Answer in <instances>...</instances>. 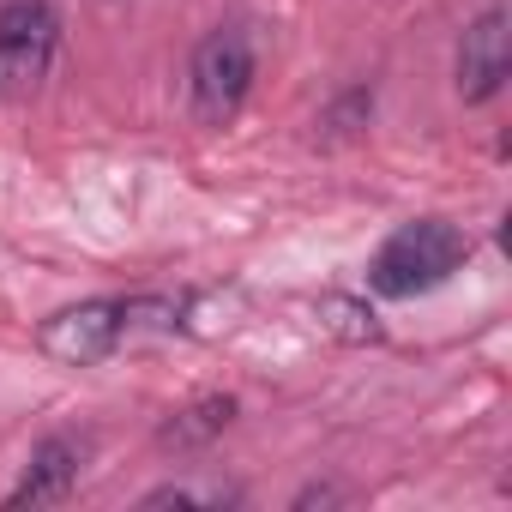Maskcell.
I'll return each instance as SVG.
<instances>
[{
  "instance_id": "6da1fadb",
  "label": "cell",
  "mask_w": 512,
  "mask_h": 512,
  "mask_svg": "<svg viewBox=\"0 0 512 512\" xmlns=\"http://www.w3.org/2000/svg\"><path fill=\"white\" fill-rule=\"evenodd\" d=\"M470 260V235L446 217H416L404 223L398 235H386V247L374 253V266H368V290L374 296H422L434 284H446L458 266Z\"/></svg>"
},
{
  "instance_id": "7a4b0ae2",
  "label": "cell",
  "mask_w": 512,
  "mask_h": 512,
  "mask_svg": "<svg viewBox=\"0 0 512 512\" xmlns=\"http://www.w3.org/2000/svg\"><path fill=\"white\" fill-rule=\"evenodd\" d=\"M37 344L61 368H97L121 344H133V296H97V302L61 308L55 320H43Z\"/></svg>"
},
{
  "instance_id": "3957f363",
  "label": "cell",
  "mask_w": 512,
  "mask_h": 512,
  "mask_svg": "<svg viewBox=\"0 0 512 512\" xmlns=\"http://www.w3.org/2000/svg\"><path fill=\"white\" fill-rule=\"evenodd\" d=\"M193 115L205 127H223L235 121V109L247 103V85H253V43L241 25H217L199 49H193Z\"/></svg>"
},
{
  "instance_id": "277c9868",
  "label": "cell",
  "mask_w": 512,
  "mask_h": 512,
  "mask_svg": "<svg viewBox=\"0 0 512 512\" xmlns=\"http://www.w3.org/2000/svg\"><path fill=\"white\" fill-rule=\"evenodd\" d=\"M61 19L49 0H7L0 7V97H31L55 61Z\"/></svg>"
},
{
  "instance_id": "5b68a950",
  "label": "cell",
  "mask_w": 512,
  "mask_h": 512,
  "mask_svg": "<svg viewBox=\"0 0 512 512\" xmlns=\"http://www.w3.org/2000/svg\"><path fill=\"white\" fill-rule=\"evenodd\" d=\"M506 73H512L506 13L488 7V13L464 31V43H458V97H464V103H488V97L506 85Z\"/></svg>"
},
{
  "instance_id": "8992f818",
  "label": "cell",
  "mask_w": 512,
  "mask_h": 512,
  "mask_svg": "<svg viewBox=\"0 0 512 512\" xmlns=\"http://www.w3.org/2000/svg\"><path fill=\"white\" fill-rule=\"evenodd\" d=\"M79 464H85V440H73V434H49V440L31 452V464H25V482L7 494V512H19V506H49V500H67V488L79 482Z\"/></svg>"
},
{
  "instance_id": "52a82bcc",
  "label": "cell",
  "mask_w": 512,
  "mask_h": 512,
  "mask_svg": "<svg viewBox=\"0 0 512 512\" xmlns=\"http://www.w3.org/2000/svg\"><path fill=\"white\" fill-rule=\"evenodd\" d=\"M229 422H235V398H199V404L175 410V416L157 428V440H163V446H175V452H193V446L217 440Z\"/></svg>"
},
{
  "instance_id": "ba28073f",
  "label": "cell",
  "mask_w": 512,
  "mask_h": 512,
  "mask_svg": "<svg viewBox=\"0 0 512 512\" xmlns=\"http://www.w3.org/2000/svg\"><path fill=\"white\" fill-rule=\"evenodd\" d=\"M368 115H374V91H350V97H338L326 109V127L332 133H356V127H368Z\"/></svg>"
},
{
  "instance_id": "9c48e42d",
  "label": "cell",
  "mask_w": 512,
  "mask_h": 512,
  "mask_svg": "<svg viewBox=\"0 0 512 512\" xmlns=\"http://www.w3.org/2000/svg\"><path fill=\"white\" fill-rule=\"evenodd\" d=\"M223 500H235V494H205V488H151L145 494V506H223Z\"/></svg>"
},
{
  "instance_id": "30bf717a",
  "label": "cell",
  "mask_w": 512,
  "mask_h": 512,
  "mask_svg": "<svg viewBox=\"0 0 512 512\" xmlns=\"http://www.w3.org/2000/svg\"><path fill=\"white\" fill-rule=\"evenodd\" d=\"M326 314H338V320H332L338 332H350V338H374V320L362 326V308H356V302H338V296H332V302H326Z\"/></svg>"
},
{
  "instance_id": "8fae6325",
  "label": "cell",
  "mask_w": 512,
  "mask_h": 512,
  "mask_svg": "<svg viewBox=\"0 0 512 512\" xmlns=\"http://www.w3.org/2000/svg\"><path fill=\"white\" fill-rule=\"evenodd\" d=\"M338 500V488H302L296 494V512H308V506H332Z\"/></svg>"
}]
</instances>
